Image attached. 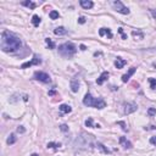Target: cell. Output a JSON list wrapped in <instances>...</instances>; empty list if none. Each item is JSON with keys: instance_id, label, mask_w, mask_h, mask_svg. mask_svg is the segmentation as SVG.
Instances as JSON below:
<instances>
[{"instance_id": "1", "label": "cell", "mask_w": 156, "mask_h": 156, "mask_svg": "<svg viewBox=\"0 0 156 156\" xmlns=\"http://www.w3.org/2000/svg\"><path fill=\"white\" fill-rule=\"evenodd\" d=\"M22 46L21 39L15 34L5 31L1 34V42H0V48L4 52H15L16 50Z\"/></svg>"}, {"instance_id": "2", "label": "cell", "mask_w": 156, "mask_h": 156, "mask_svg": "<svg viewBox=\"0 0 156 156\" xmlns=\"http://www.w3.org/2000/svg\"><path fill=\"white\" fill-rule=\"evenodd\" d=\"M83 104L88 107H95V108H104L106 107V103H105L103 99H96V98H93L92 94H85L83 99Z\"/></svg>"}, {"instance_id": "3", "label": "cell", "mask_w": 156, "mask_h": 156, "mask_svg": "<svg viewBox=\"0 0 156 156\" xmlns=\"http://www.w3.org/2000/svg\"><path fill=\"white\" fill-rule=\"evenodd\" d=\"M59 52L64 57H72L77 52V48L73 43L68 42V43H64V44L59 45Z\"/></svg>"}, {"instance_id": "4", "label": "cell", "mask_w": 156, "mask_h": 156, "mask_svg": "<svg viewBox=\"0 0 156 156\" xmlns=\"http://www.w3.org/2000/svg\"><path fill=\"white\" fill-rule=\"evenodd\" d=\"M112 6H113V9H115V11L120 12V13H123V15H128L129 13V9L127 8V6H124L121 1H112L111 3Z\"/></svg>"}, {"instance_id": "5", "label": "cell", "mask_w": 156, "mask_h": 156, "mask_svg": "<svg viewBox=\"0 0 156 156\" xmlns=\"http://www.w3.org/2000/svg\"><path fill=\"white\" fill-rule=\"evenodd\" d=\"M33 77H34L36 80H39V82H43V83H50V82H51L50 76H49L48 73L42 72V71H36Z\"/></svg>"}, {"instance_id": "6", "label": "cell", "mask_w": 156, "mask_h": 156, "mask_svg": "<svg viewBox=\"0 0 156 156\" xmlns=\"http://www.w3.org/2000/svg\"><path fill=\"white\" fill-rule=\"evenodd\" d=\"M137 106L135 103H124L123 104V112L126 115H129V113H133V112L137 111Z\"/></svg>"}, {"instance_id": "7", "label": "cell", "mask_w": 156, "mask_h": 156, "mask_svg": "<svg viewBox=\"0 0 156 156\" xmlns=\"http://www.w3.org/2000/svg\"><path fill=\"white\" fill-rule=\"evenodd\" d=\"M40 64H42V60L38 57V55H34V56H33V59L31 61L22 64L21 68H28V67H31V66H33V65H40Z\"/></svg>"}, {"instance_id": "8", "label": "cell", "mask_w": 156, "mask_h": 156, "mask_svg": "<svg viewBox=\"0 0 156 156\" xmlns=\"http://www.w3.org/2000/svg\"><path fill=\"white\" fill-rule=\"evenodd\" d=\"M135 71H137L135 67H131V68H129L128 72L122 76V82H123V83H127V82L129 80V78H131V76H133V74L135 73Z\"/></svg>"}, {"instance_id": "9", "label": "cell", "mask_w": 156, "mask_h": 156, "mask_svg": "<svg viewBox=\"0 0 156 156\" xmlns=\"http://www.w3.org/2000/svg\"><path fill=\"white\" fill-rule=\"evenodd\" d=\"M108 76H110V73L107 72V71H105V72H103L100 74V77L96 79V84H99V85H101V84H104L106 80H107Z\"/></svg>"}, {"instance_id": "10", "label": "cell", "mask_w": 156, "mask_h": 156, "mask_svg": "<svg viewBox=\"0 0 156 156\" xmlns=\"http://www.w3.org/2000/svg\"><path fill=\"white\" fill-rule=\"evenodd\" d=\"M70 87H71V90H72L73 93H77L78 92V89H79V80L77 79V78L71 79V82H70Z\"/></svg>"}, {"instance_id": "11", "label": "cell", "mask_w": 156, "mask_h": 156, "mask_svg": "<svg viewBox=\"0 0 156 156\" xmlns=\"http://www.w3.org/2000/svg\"><path fill=\"white\" fill-rule=\"evenodd\" d=\"M120 144H121V146H123L124 149H132V143H131L129 140H127L126 137H121L120 138Z\"/></svg>"}, {"instance_id": "12", "label": "cell", "mask_w": 156, "mask_h": 156, "mask_svg": "<svg viewBox=\"0 0 156 156\" xmlns=\"http://www.w3.org/2000/svg\"><path fill=\"white\" fill-rule=\"evenodd\" d=\"M79 4H80V6H82L83 9H85V10L92 9L93 6H94V3H93V1H90V0H80Z\"/></svg>"}, {"instance_id": "13", "label": "cell", "mask_w": 156, "mask_h": 156, "mask_svg": "<svg viewBox=\"0 0 156 156\" xmlns=\"http://www.w3.org/2000/svg\"><path fill=\"white\" fill-rule=\"evenodd\" d=\"M105 34H106L107 38H110V39L112 38V33H111V29H110V28H100V29H99V36L104 37Z\"/></svg>"}, {"instance_id": "14", "label": "cell", "mask_w": 156, "mask_h": 156, "mask_svg": "<svg viewBox=\"0 0 156 156\" xmlns=\"http://www.w3.org/2000/svg\"><path fill=\"white\" fill-rule=\"evenodd\" d=\"M126 64H127V61L123 60V59H121V57H117L116 60H115V66H116V68H118V70L123 68V66Z\"/></svg>"}, {"instance_id": "15", "label": "cell", "mask_w": 156, "mask_h": 156, "mask_svg": "<svg viewBox=\"0 0 156 156\" xmlns=\"http://www.w3.org/2000/svg\"><path fill=\"white\" fill-rule=\"evenodd\" d=\"M67 29L65 27H57L54 29V34H56V36H65V34H67Z\"/></svg>"}, {"instance_id": "16", "label": "cell", "mask_w": 156, "mask_h": 156, "mask_svg": "<svg viewBox=\"0 0 156 156\" xmlns=\"http://www.w3.org/2000/svg\"><path fill=\"white\" fill-rule=\"evenodd\" d=\"M59 110L61 111V113H70V112L72 111V107H71L70 105L62 104V105H60V107H59Z\"/></svg>"}, {"instance_id": "17", "label": "cell", "mask_w": 156, "mask_h": 156, "mask_svg": "<svg viewBox=\"0 0 156 156\" xmlns=\"http://www.w3.org/2000/svg\"><path fill=\"white\" fill-rule=\"evenodd\" d=\"M96 148L99 149V150H100V151L103 152V154H106V155H107V154H110V150H108V149L106 148V146H105L104 144H101V143H99V141L96 143Z\"/></svg>"}, {"instance_id": "18", "label": "cell", "mask_w": 156, "mask_h": 156, "mask_svg": "<svg viewBox=\"0 0 156 156\" xmlns=\"http://www.w3.org/2000/svg\"><path fill=\"white\" fill-rule=\"evenodd\" d=\"M40 17L38 16V15H33V17H32V23H33V26L34 27H38L40 24Z\"/></svg>"}, {"instance_id": "19", "label": "cell", "mask_w": 156, "mask_h": 156, "mask_svg": "<svg viewBox=\"0 0 156 156\" xmlns=\"http://www.w3.org/2000/svg\"><path fill=\"white\" fill-rule=\"evenodd\" d=\"M16 140H17V138H16L15 134H10L9 138H8V140H6V143H8L9 145H12V144H15V143H16Z\"/></svg>"}, {"instance_id": "20", "label": "cell", "mask_w": 156, "mask_h": 156, "mask_svg": "<svg viewBox=\"0 0 156 156\" xmlns=\"http://www.w3.org/2000/svg\"><path fill=\"white\" fill-rule=\"evenodd\" d=\"M49 16H50V18H51V20H57V18L60 17V13H59L57 11H55V10H52V11H50Z\"/></svg>"}, {"instance_id": "21", "label": "cell", "mask_w": 156, "mask_h": 156, "mask_svg": "<svg viewBox=\"0 0 156 156\" xmlns=\"http://www.w3.org/2000/svg\"><path fill=\"white\" fill-rule=\"evenodd\" d=\"M22 5H23V6H27V8H29V9H36V6H37L36 3H32V1H23Z\"/></svg>"}, {"instance_id": "22", "label": "cell", "mask_w": 156, "mask_h": 156, "mask_svg": "<svg viewBox=\"0 0 156 156\" xmlns=\"http://www.w3.org/2000/svg\"><path fill=\"white\" fill-rule=\"evenodd\" d=\"M45 43L49 46V49H55V43L52 42L50 38H45Z\"/></svg>"}, {"instance_id": "23", "label": "cell", "mask_w": 156, "mask_h": 156, "mask_svg": "<svg viewBox=\"0 0 156 156\" xmlns=\"http://www.w3.org/2000/svg\"><path fill=\"white\" fill-rule=\"evenodd\" d=\"M85 126H87L88 128H94V127H95V124L93 123V118H92V117H88V120L85 121Z\"/></svg>"}, {"instance_id": "24", "label": "cell", "mask_w": 156, "mask_h": 156, "mask_svg": "<svg viewBox=\"0 0 156 156\" xmlns=\"http://www.w3.org/2000/svg\"><path fill=\"white\" fill-rule=\"evenodd\" d=\"M61 146L60 143H48V148L49 149H54V150H56V149H59Z\"/></svg>"}, {"instance_id": "25", "label": "cell", "mask_w": 156, "mask_h": 156, "mask_svg": "<svg viewBox=\"0 0 156 156\" xmlns=\"http://www.w3.org/2000/svg\"><path fill=\"white\" fill-rule=\"evenodd\" d=\"M149 83H150V88L151 89L156 88V78H149Z\"/></svg>"}, {"instance_id": "26", "label": "cell", "mask_w": 156, "mask_h": 156, "mask_svg": "<svg viewBox=\"0 0 156 156\" xmlns=\"http://www.w3.org/2000/svg\"><path fill=\"white\" fill-rule=\"evenodd\" d=\"M117 124H118V126H121V127H122V129H123L124 132H128V128H127V124L124 123L123 121H118V122H117Z\"/></svg>"}, {"instance_id": "27", "label": "cell", "mask_w": 156, "mask_h": 156, "mask_svg": "<svg viewBox=\"0 0 156 156\" xmlns=\"http://www.w3.org/2000/svg\"><path fill=\"white\" fill-rule=\"evenodd\" d=\"M132 34L133 37H139V39H143V37H144V34L141 32H139V31H133Z\"/></svg>"}, {"instance_id": "28", "label": "cell", "mask_w": 156, "mask_h": 156, "mask_svg": "<svg viewBox=\"0 0 156 156\" xmlns=\"http://www.w3.org/2000/svg\"><path fill=\"white\" fill-rule=\"evenodd\" d=\"M148 115H149L150 117L155 116V115H156V108H155V107H150V108L148 110Z\"/></svg>"}, {"instance_id": "29", "label": "cell", "mask_w": 156, "mask_h": 156, "mask_svg": "<svg viewBox=\"0 0 156 156\" xmlns=\"http://www.w3.org/2000/svg\"><path fill=\"white\" fill-rule=\"evenodd\" d=\"M26 132V128H24L23 126H18V127H17V133H21V134H22V133H24Z\"/></svg>"}, {"instance_id": "30", "label": "cell", "mask_w": 156, "mask_h": 156, "mask_svg": "<svg viewBox=\"0 0 156 156\" xmlns=\"http://www.w3.org/2000/svg\"><path fill=\"white\" fill-rule=\"evenodd\" d=\"M60 129L62 131V132H68V126H67V124H61Z\"/></svg>"}, {"instance_id": "31", "label": "cell", "mask_w": 156, "mask_h": 156, "mask_svg": "<svg viewBox=\"0 0 156 156\" xmlns=\"http://www.w3.org/2000/svg\"><path fill=\"white\" fill-rule=\"evenodd\" d=\"M78 23H80V24H83V23H85V17H83V16H80L79 18H78Z\"/></svg>"}, {"instance_id": "32", "label": "cell", "mask_w": 156, "mask_h": 156, "mask_svg": "<svg viewBox=\"0 0 156 156\" xmlns=\"http://www.w3.org/2000/svg\"><path fill=\"white\" fill-rule=\"evenodd\" d=\"M150 143H151L152 145H156V135H154V137L150 138Z\"/></svg>"}, {"instance_id": "33", "label": "cell", "mask_w": 156, "mask_h": 156, "mask_svg": "<svg viewBox=\"0 0 156 156\" xmlns=\"http://www.w3.org/2000/svg\"><path fill=\"white\" fill-rule=\"evenodd\" d=\"M48 94H49L50 96H51V95H55V94H56V90H55V89H52V90H50V92L48 93Z\"/></svg>"}, {"instance_id": "34", "label": "cell", "mask_w": 156, "mask_h": 156, "mask_svg": "<svg viewBox=\"0 0 156 156\" xmlns=\"http://www.w3.org/2000/svg\"><path fill=\"white\" fill-rule=\"evenodd\" d=\"M79 48H80V50H82V51H84V50H87V46H85V45H83V44L80 45Z\"/></svg>"}, {"instance_id": "35", "label": "cell", "mask_w": 156, "mask_h": 156, "mask_svg": "<svg viewBox=\"0 0 156 156\" xmlns=\"http://www.w3.org/2000/svg\"><path fill=\"white\" fill-rule=\"evenodd\" d=\"M151 15L154 18H156V10H151Z\"/></svg>"}, {"instance_id": "36", "label": "cell", "mask_w": 156, "mask_h": 156, "mask_svg": "<svg viewBox=\"0 0 156 156\" xmlns=\"http://www.w3.org/2000/svg\"><path fill=\"white\" fill-rule=\"evenodd\" d=\"M23 101H28V95H23Z\"/></svg>"}, {"instance_id": "37", "label": "cell", "mask_w": 156, "mask_h": 156, "mask_svg": "<svg viewBox=\"0 0 156 156\" xmlns=\"http://www.w3.org/2000/svg\"><path fill=\"white\" fill-rule=\"evenodd\" d=\"M122 39H127V34H124V33H122Z\"/></svg>"}, {"instance_id": "38", "label": "cell", "mask_w": 156, "mask_h": 156, "mask_svg": "<svg viewBox=\"0 0 156 156\" xmlns=\"http://www.w3.org/2000/svg\"><path fill=\"white\" fill-rule=\"evenodd\" d=\"M31 156H39V155H38V154H32Z\"/></svg>"}]
</instances>
